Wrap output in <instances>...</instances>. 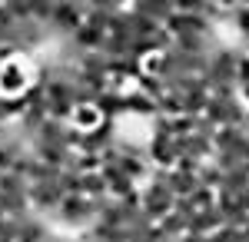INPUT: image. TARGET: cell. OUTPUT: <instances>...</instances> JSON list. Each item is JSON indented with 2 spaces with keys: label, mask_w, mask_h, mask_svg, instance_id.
I'll list each match as a JSON object with an SVG mask.
<instances>
[{
  "label": "cell",
  "mask_w": 249,
  "mask_h": 242,
  "mask_svg": "<svg viewBox=\"0 0 249 242\" xmlns=\"http://www.w3.org/2000/svg\"><path fill=\"white\" fill-rule=\"evenodd\" d=\"M236 27H239L243 37H249V3H239L236 7Z\"/></svg>",
  "instance_id": "6da1fadb"
},
{
  "label": "cell",
  "mask_w": 249,
  "mask_h": 242,
  "mask_svg": "<svg viewBox=\"0 0 249 242\" xmlns=\"http://www.w3.org/2000/svg\"><path fill=\"white\" fill-rule=\"evenodd\" d=\"M216 7H232V3H239V0H213Z\"/></svg>",
  "instance_id": "7a4b0ae2"
}]
</instances>
